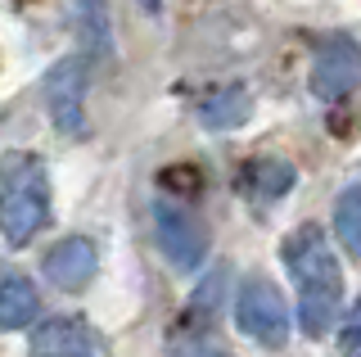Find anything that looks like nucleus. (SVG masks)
Segmentation results:
<instances>
[{
    "instance_id": "423d86ee",
    "label": "nucleus",
    "mask_w": 361,
    "mask_h": 357,
    "mask_svg": "<svg viewBox=\"0 0 361 357\" xmlns=\"http://www.w3.org/2000/svg\"><path fill=\"white\" fill-rule=\"evenodd\" d=\"M45 104L54 127L68 136L86 131V59H59L45 77Z\"/></svg>"
},
{
    "instance_id": "f03ea898",
    "label": "nucleus",
    "mask_w": 361,
    "mask_h": 357,
    "mask_svg": "<svg viewBox=\"0 0 361 357\" xmlns=\"http://www.w3.org/2000/svg\"><path fill=\"white\" fill-rule=\"evenodd\" d=\"M50 222V181L37 154L0 159V236L9 244H27Z\"/></svg>"
},
{
    "instance_id": "dca6fc26",
    "label": "nucleus",
    "mask_w": 361,
    "mask_h": 357,
    "mask_svg": "<svg viewBox=\"0 0 361 357\" xmlns=\"http://www.w3.org/2000/svg\"><path fill=\"white\" fill-rule=\"evenodd\" d=\"M145 5H149V9H158V5H163V0H145Z\"/></svg>"
},
{
    "instance_id": "39448f33",
    "label": "nucleus",
    "mask_w": 361,
    "mask_h": 357,
    "mask_svg": "<svg viewBox=\"0 0 361 357\" xmlns=\"http://www.w3.org/2000/svg\"><path fill=\"white\" fill-rule=\"evenodd\" d=\"M307 86L321 104H338V99H348L361 86V46L348 32H334V37H325L316 46Z\"/></svg>"
},
{
    "instance_id": "4468645a",
    "label": "nucleus",
    "mask_w": 361,
    "mask_h": 357,
    "mask_svg": "<svg viewBox=\"0 0 361 357\" xmlns=\"http://www.w3.org/2000/svg\"><path fill=\"white\" fill-rule=\"evenodd\" d=\"M167 357H235V353L212 344V339H203V334H185V339H172Z\"/></svg>"
},
{
    "instance_id": "20e7f679",
    "label": "nucleus",
    "mask_w": 361,
    "mask_h": 357,
    "mask_svg": "<svg viewBox=\"0 0 361 357\" xmlns=\"http://www.w3.org/2000/svg\"><path fill=\"white\" fill-rule=\"evenodd\" d=\"M154 236H158L163 258L185 276L199 272L203 258H208V226L180 199H154Z\"/></svg>"
},
{
    "instance_id": "6e6552de",
    "label": "nucleus",
    "mask_w": 361,
    "mask_h": 357,
    "mask_svg": "<svg viewBox=\"0 0 361 357\" xmlns=\"http://www.w3.org/2000/svg\"><path fill=\"white\" fill-rule=\"evenodd\" d=\"M95 267H99L95 244H90L86 236H68V240H59L50 253H45L41 272L50 276V285H59L63 294H77V289H86V285H90Z\"/></svg>"
},
{
    "instance_id": "f8f14e48",
    "label": "nucleus",
    "mask_w": 361,
    "mask_h": 357,
    "mask_svg": "<svg viewBox=\"0 0 361 357\" xmlns=\"http://www.w3.org/2000/svg\"><path fill=\"white\" fill-rule=\"evenodd\" d=\"M244 176H248V186H253L262 199H280L285 190H293V181H298L293 163H280V159H253Z\"/></svg>"
},
{
    "instance_id": "7ed1b4c3",
    "label": "nucleus",
    "mask_w": 361,
    "mask_h": 357,
    "mask_svg": "<svg viewBox=\"0 0 361 357\" xmlns=\"http://www.w3.org/2000/svg\"><path fill=\"white\" fill-rule=\"evenodd\" d=\"M235 326L244 339H253L257 349H285L293 330V312L280 294V285L271 276H244L240 294H235Z\"/></svg>"
},
{
    "instance_id": "9b49d317",
    "label": "nucleus",
    "mask_w": 361,
    "mask_h": 357,
    "mask_svg": "<svg viewBox=\"0 0 361 357\" xmlns=\"http://www.w3.org/2000/svg\"><path fill=\"white\" fill-rule=\"evenodd\" d=\"M334 236L343 240V249L361 258V181L348 186L343 195L334 199Z\"/></svg>"
},
{
    "instance_id": "f257e3e1",
    "label": "nucleus",
    "mask_w": 361,
    "mask_h": 357,
    "mask_svg": "<svg viewBox=\"0 0 361 357\" xmlns=\"http://www.w3.org/2000/svg\"><path fill=\"white\" fill-rule=\"evenodd\" d=\"M280 262L293 276V289H298V326L307 339H325L330 326L343 312V267H338L330 236H325L316 222H302L293 226L285 244H280Z\"/></svg>"
},
{
    "instance_id": "1a4fd4ad",
    "label": "nucleus",
    "mask_w": 361,
    "mask_h": 357,
    "mask_svg": "<svg viewBox=\"0 0 361 357\" xmlns=\"http://www.w3.org/2000/svg\"><path fill=\"white\" fill-rule=\"evenodd\" d=\"M41 312V294L23 272H0V330H23Z\"/></svg>"
},
{
    "instance_id": "0eeeda50",
    "label": "nucleus",
    "mask_w": 361,
    "mask_h": 357,
    "mask_svg": "<svg viewBox=\"0 0 361 357\" xmlns=\"http://www.w3.org/2000/svg\"><path fill=\"white\" fill-rule=\"evenodd\" d=\"M27 357H104V339L82 317H54L32 330Z\"/></svg>"
},
{
    "instance_id": "2eb2a0df",
    "label": "nucleus",
    "mask_w": 361,
    "mask_h": 357,
    "mask_svg": "<svg viewBox=\"0 0 361 357\" xmlns=\"http://www.w3.org/2000/svg\"><path fill=\"white\" fill-rule=\"evenodd\" d=\"M338 353H343V357H361V298L343 312V326H338Z\"/></svg>"
},
{
    "instance_id": "9d476101",
    "label": "nucleus",
    "mask_w": 361,
    "mask_h": 357,
    "mask_svg": "<svg viewBox=\"0 0 361 357\" xmlns=\"http://www.w3.org/2000/svg\"><path fill=\"white\" fill-rule=\"evenodd\" d=\"M248 109H253V99H248L244 86H226V91H212L199 104V118H203V127H212V131H231L248 118Z\"/></svg>"
},
{
    "instance_id": "ddd939ff",
    "label": "nucleus",
    "mask_w": 361,
    "mask_h": 357,
    "mask_svg": "<svg viewBox=\"0 0 361 357\" xmlns=\"http://www.w3.org/2000/svg\"><path fill=\"white\" fill-rule=\"evenodd\" d=\"M77 28H82L90 50H109V0H73Z\"/></svg>"
}]
</instances>
